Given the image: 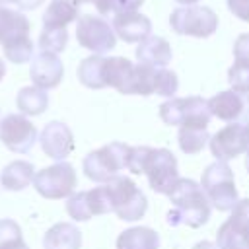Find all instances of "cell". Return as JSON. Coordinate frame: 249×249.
Segmentation results:
<instances>
[{
    "mask_svg": "<svg viewBox=\"0 0 249 249\" xmlns=\"http://www.w3.org/2000/svg\"><path fill=\"white\" fill-rule=\"evenodd\" d=\"M179 89V78L173 70L167 68H158L156 74V95H163V97H173Z\"/></svg>",
    "mask_w": 249,
    "mask_h": 249,
    "instance_id": "29",
    "label": "cell"
},
{
    "mask_svg": "<svg viewBox=\"0 0 249 249\" xmlns=\"http://www.w3.org/2000/svg\"><path fill=\"white\" fill-rule=\"evenodd\" d=\"M111 195L113 212L123 222H134L140 220L148 210V198L138 189V185L130 177L117 175L111 181L105 183Z\"/></svg>",
    "mask_w": 249,
    "mask_h": 249,
    "instance_id": "5",
    "label": "cell"
},
{
    "mask_svg": "<svg viewBox=\"0 0 249 249\" xmlns=\"http://www.w3.org/2000/svg\"><path fill=\"white\" fill-rule=\"evenodd\" d=\"M144 175L148 177L150 189L154 193L169 195V191L179 179L177 158L167 148H152L144 165Z\"/></svg>",
    "mask_w": 249,
    "mask_h": 249,
    "instance_id": "10",
    "label": "cell"
},
{
    "mask_svg": "<svg viewBox=\"0 0 249 249\" xmlns=\"http://www.w3.org/2000/svg\"><path fill=\"white\" fill-rule=\"evenodd\" d=\"M210 115L224 123H249V93L226 89L208 99Z\"/></svg>",
    "mask_w": 249,
    "mask_h": 249,
    "instance_id": "14",
    "label": "cell"
},
{
    "mask_svg": "<svg viewBox=\"0 0 249 249\" xmlns=\"http://www.w3.org/2000/svg\"><path fill=\"white\" fill-rule=\"evenodd\" d=\"M134 72L136 64L124 56H105L103 60V84L119 93L134 95Z\"/></svg>",
    "mask_w": 249,
    "mask_h": 249,
    "instance_id": "17",
    "label": "cell"
},
{
    "mask_svg": "<svg viewBox=\"0 0 249 249\" xmlns=\"http://www.w3.org/2000/svg\"><path fill=\"white\" fill-rule=\"evenodd\" d=\"M136 58H138L140 64H148V66H154V68H165L173 58L171 45L163 37L150 35V37H146L144 41L138 43Z\"/></svg>",
    "mask_w": 249,
    "mask_h": 249,
    "instance_id": "19",
    "label": "cell"
},
{
    "mask_svg": "<svg viewBox=\"0 0 249 249\" xmlns=\"http://www.w3.org/2000/svg\"><path fill=\"white\" fill-rule=\"evenodd\" d=\"M115 33L124 43H140L152 33V21L140 12L115 14L111 21Z\"/></svg>",
    "mask_w": 249,
    "mask_h": 249,
    "instance_id": "18",
    "label": "cell"
},
{
    "mask_svg": "<svg viewBox=\"0 0 249 249\" xmlns=\"http://www.w3.org/2000/svg\"><path fill=\"white\" fill-rule=\"evenodd\" d=\"M78 2H80V4H86V2L93 4L101 16H105V14H111V4H113V0H78Z\"/></svg>",
    "mask_w": 249,
    "mask_h": 249,
    "instance_id": "37",
    "label": "cell"
},
{
    "mask_svg": "<svg viewBox=\"0 0 249 249\" xmlns=\"http://www.w3.org/2000/svg\"><path fill=\"white\" fill-rule=\"evenodd\" d=\"M144 0H113L111 14H124V12H136V8L142 6Z\"/></svg>",
    "mask_w": 249,
    "mask_h": 249,
    "instance_id": "36",
    "label": "cell"
},
{
    "mask_svg": "<svg viewBox=\"0 0 249 249\" xmlns=\"http://www.w3.org/2000/svg\"><path fill=\"white\" fill-rule=\"evenodd\" d=\"M216 160L228 161L249 150V123H230L208 140Z\"/></svg>",
    "mask_w": 249,
    "mask_h": 249,
    "instance_id": "13",
    "label": "cell"
},
{
    "mask_svg": "<svg viewBox=\"0 0 249 249\" xmlns=\"http://www.w3.org/2000/svg\"><path fill=\"white\" fill-rule=\"evenodd\" d=\"M68 43V31L66 29H53V27H43L39 35V51L47 53H62Z\"/></svg>",
    "mask_w": 249,
    "mask_h": 249,
    "instance_id": "28",
    "label": "cell"
},
{
    "mask_svg": "<svg viewBox=\"0 0 249 249\" xmlns=\"http://www.w3.org/2000/svg\"><path fill=\"white\" fill-rule=\"evenodd\" d=\"M4 74H6V64H4V60L0 58V80L4 78Z\"/></svg>",
    "mask_w": 249,
    "mask_h": 249,
    "instance_id": "41",
    "label": "cell"
},
{
    "mask_svg": "<svg viewBox=\"0 0 249 249\" xmlns=\"http://www.w3.org/2000/svg\"><path fill=\"white\" fill-rule=\"evenodd\" d=\"M233 56L235 62L249 64V33H241L233 43Z\"/></svg>",
    "mask_w": 249,
    "mask_h": 249,
    "instance_id": "34",
    "label": "cell"
},
{
    "mask_svg": "<svg viewBox=\"0 0 249 249\" xmlns=\"http://www.w3.org/2000/svg\"><path fill=\"white\" fill-rule=\"evenodd\" d=\"M0 4L4 6V4H14V0H0Z\"/></svg>",
    "mask_w": 249,
    "mask_h": 249,
    "instance_id": "44",
    "label": "cell"
},
{
    "mask_svg": "<svg viewBox=\"0 0 249 249\" xmlns=\"http://www.w3.org/2000/svg\"><path fill=\"white\" fill-rule=\"evenodd\" d=\"M208 99L198 95L191 97H171L160 105V119L165 124L187 126V124H208L210 123Z\"/></svg>",
    "mask_w": 249,
    "mask_h": 249,
    "instance_id": "7",
    "label": "cell"
},
{
    "mask_svg": "<svg viewBox=\"0 0 249 249\" xmlns=\"http://www.w3.org/2000/svg\"><path fill=\"white\" fill-rule=\"evenodd\" d=\"M19 241H23L19 224L14 222V220H10V218H2L0 220V249L10 247V245H16Z\"/></svg>",
    "mask_w": 249,
    "mask_h": 249,
    "instance_id": "32",
    "label": "cell"
},
{
    "mask_svg": "<svg viewBox=\"0 0 249 249\" xmlns=\"http://www.w3.org/2000/svg\"><path fill=\"white\" fill-rule=\"evenodd\" d=\"M245 167H247V173H249V150L245 152Z\"/></svg>",
    "mask_w": 249,
    "mask_h": 249,
    "instance_id": "43",
    "label": "cell"
},
{
    "mask_svg": "<svg viewBox=\"0 0 249 249\" xmlns=\"http://www.w3.org/2000/svg\"><path fill=\"white\" fill-rule=\"evenodd\" d=\"M117 249H160V233L148 226L128 228L119 233Z\"/></svg>",
    "mask_w": 249,
    "mask_h": 249,
    "instance_id": "22",
    "label": "cell"
},
{
    "mask_svg": "<svg viewBox=\"0 0 249 249\" xmlns=\"http://www.w3.org/2000/svg\"><path fill=\"white\" fill-rule=\"evenodd\" d=\"M216 245L220 249H249V198L237 200L230 218L218 228Z\"/></svg>",
    "mask_w": 249,
    "mask_h": 249,
    "instance_id": "11",
    "label": "cell"
},
{
    "mask_svg": "<svg viewBox=\"0 0 249 249\" xmlns=\"http://www.w3.org/2000/svg\"><path fill=\"white\" fill-rule=\"evenodd\" d=\"M193 249H220L216 243H212V241H198Z\"/></svg>",
    "mask_w": 249,
    "mask_h": 249,
    "instance_id": "39",
    "label": "cell"
},
{
    "mask_svg": "<svg viewBox=\"0 0 249 249\" xmlns=\"http://www.w3.org/2000/svg\"><path fill=\"white\" fill-rule=\"evenodd\" d=\"M80 2L78 0H51L49 8L43 14V27L66 29L68 23L78 19Z\"/></svg>",
    "mask_w": 249,
    "mask_h": 249,
    "instance_id": "21",
    "label": "cell"
},
{
    "mask_svg": "<svg viewBox=\"0 0 249 249\" xmlns=\"http://www.w3.org/2000/svg\"><path fill=\"white\" fill-rule=\"evenodd\" d=\"M169 25L179 35L206 39V37L214 35L218 29V16L208 6H198V4L181 6L171 12Z\"/></svg>",
    "mask_w": 249,
    "mask_h": 249,
    "instance_id": "6",
    "label": "cell"
},
{
    "mask_svg": "<svg viewBox=\"0 0 249 249\" xmlns=\"http://www.w3.org/2000/svg\"><path fill=\"white\" fill-rule=\"evenodd\" d=\"M103 60H105L103 54H91L80 62L78 80L82 86H86L89 89L105 88V84H103Z\"/></svg>",
    "mask_w": 249,
    "mask_h": 249,
    "instance_id": "26",
    "label": "cell"
},
{
    "mask_svg": "<svg viewBox=\"0 0 249 249\" xmlns=\"http://www.w3.org/2000/svg\"><path fill=\"white\" fill-rule=\"evenodd\" d=\"M167 196L171 202V210L167 212L169 226L200 228L202 224L208 222L212 204H210L204 189L196 181L179 177Z\"/></svg>",
    "mask_w": 249,
    "mask_h": 249,
    "instance_id": "1",
    "label": "cell"
},
{
    "mask_svg": "<svg viewBox=\"0 0 249 249\" xmlns=\"http://www.w3.org/2000/svg\"><path fill=\"white\" fill-rule=\"evenodd\" d=\"M45 0H14V4L23 12V10H35L43 4Z\"/></svg>",
    "mask_w": 249,
    "mask_h": 249,
    "instance_id": "38",
    "label": "cell"
},
{
    "mask_svg": "<svg viewBox=\"0 0 249 249\" xmlns=\"http://www.w3.org/2000/svg\"><path fill=\"white\" fill-rule=\"evenodd\" d=\"M82 231L70 222H58L51 226L43 237V249H80Z\"/></svg>",
    "mask_w": 249,
    "mask_h": 249,
    "instance_id": "20",
    "label": "cell"
},
{
    "mask_svg": "<svg viewBox=\"0 0 249 249\" xmlns=\"http://www.w3.org/2000/svg\"><path fill=\"white\" fill-rule=\"evenodd\" d=\"M16 103H18V109L21 111V115L37 117V115L47 111L49 93H47V89H41L37 86H27V88H21L18 91Z\"/></svg>",
    "mask_w": 249,
    "mask_h": 249,
    "instance_id": "24",
    "label": "cell"
},
{
    "mask_svg": "<svg viewBox=\"0 0 249 249\" xmlns=\"http://www.w3.org/2000/svg\"><path fill=\"white\" fill-rule=\"evenodd\" d=\"M35 177V167L29 161L16 160L10 161L2 171H0V183L6 191H21L29 183H33Z\"/></svg>",
    "mask_w": 249,
    "mask_h": 249,
    "instance_id": "23",
    "label": "cell"
},
{
    "mask_svg": "<svg viewBox=\"0 0 249 249\" xmlns=\"http://www.w3.org/2000/svg\"><path fill=\"white\" fill-rule=\"evenodd\" d=\"M78 185L74 167L68 161H56L41 171H35L33 187L43 198H68Z\"/></svg>",
    "mask_w": 249,
    "mask_h": 249,
    "instance_id": "8",
    "label": "cell"
},
{
    "mask_svg": "<svg viewBox=\"0 0 249 249\" xmlns=\"http://www.w3.org/2000/svg\"><path fill=\"white\" fill-rule=\"evenodd\" d=\"M86 200H88V208H89L91 218H93V216H101V214L113 212L111 195H109V189H107L105 183L99 185V187H93V189L86 191Z\"/></svg>",
    "mask_w": 249,
    "mask_h": 249,
    "instance_id": "27",
    "label": "cell"
},
{
    "mask_svg": "<svg viewBox=\"0 0 249 249\" xmlns=\"http://www.w3.org/2000/svg\"><path fill=\"white\" fill-rule=\"evenodd\" d=\"M228 82H230L231 89L249 93V64L233 62L231 68L228 70Z\"/></svg>",
    "mask_w": 249,
    "mask_h": 249,
    "instance_id": "31",
    "label": "cell"
},
{
    "mask_svg": "<svg viewBox=\"0 0 249 249\" xmlns=\"http://www.w3.org/2000/svg\"><path fill=\"white\" fill-rule=\"evenodd\" d=\"M150 152H152L150 146H130L128 158H126V169L134 175L144 173V165H146V160H148Z\"/></svg>",
    "mask_w": 249,
    "mask_h": 249,
    "instance_id": "33",
    "label": "cell"
},
{
    "mask_svg": "<svg viewBox=\"0 0 249 249\" xmlns=\"http://www.w3.org/2000/svg\"><path fill=\"white\" fill-rule=\"evenodd\" d=\"M29 19L21 10L0 4V45L10 62L23 64L33 58V41L29 39Z\"/></svg>",
    "mask_w": 249,
    "mask_h": 249,
    "instance_id": "2",
    "label": "cell"
},
{
    "mask_svg": "<svg viewBox=\"0 0 249 249\" xmlns=\"http://www.w3.org/2000/svg\"><path fill=\"white\" fill-rule=\"evenodd\" d=\"M228 8L235 18L249 23V0H228Z\"/></svg>",
    "mask_w": 249,
    "mask_h": 249,
    "instance_id": "35",
    "label": "cell"
},
{
    "mask_svg": "<svg viewBox=\"0 0 249 249\" xmlns=\"http://www.w3.org/2000/svg\"><path fill=\"white\" fill-rule=\"evenodd\" d=\"M4 249H29V247L25 245V241H19V243H16V245H10V247H4Z\"/></svg>",
    "mask_w": 249,
    "mask_h": 249,
    "instance_id": "40",
    "label": "cell"
},
{
    "mask_svg": "<svg viewBox=\"0 0 249 249\" xmlns=\"http://www.w3.org/2000/svg\"><path fill=\"white\" fill-rule=\"evenodd\" d=\"M39 144L49 158L56 161H64L74 150V134L68 124L60 121H51L41 130Z\"/></svg>",
    "mask_w": 249,
    "mask_h": 249,
    "instance_id": "15",
    "label": "cell"
},
{
    "mask_svg": "<svg viewBox=\"0 0 249 249\" xmlns=\"http://www.w3.org/2000/svg\"><path fill=\"white\" fill-rule=\"evenodd\" d=\"M66 212L76 222H86V220L91 218L89 208H88V200H86V191H78V193H72L68 196Z\"/></svg>",
    "mask_w": 249,
    "mask_h": 249,
    "instance_id": "30",
    "label": "cell"
},
{
    "mask_svg": "<svg viewBox=\"0 0 249 249\" xmlns=\"http://www.w3.org/2000/svg\"><path fill=\"white\" fill-rule=\"evenodd\" d=\"M29 76H31L33 86H37L41 89H53L62 82V76H64L62 60L54 53L39 51L31 58Z\"/></svg>",
    "mask_w": 249,
    "mask_h": 249,
    "instance_id": "16",
    "label": "cell"
},
{
    "mask_svg": "<svg viewBox=\"0 0 249 249\" xmlns=\"http://www.w3.org/2000/svg\"><path fill=\"white\" fill-rule=\"evenodd\" d=\"M128 150H130V146H126L123 142H109V144L89 152L82 161L86 177L91 179L93 183L111 181L113 177L119 175V171H123L126 167Z\"/></svg>",
    "mask_w": 249,
    "mask_h": 249,
    "instance_id": "4",
    "label": "cell"
},
{
    "mask_svg": "<svg viewBox=\"0 0 249 249\" xmlns=\"http://www.w3.org/2000/svg\"><path fill=\"white\" fill-rule=\"evenodd\" d=\"M210 136H208V124H187V126H179L177 132V142L181 152H185L187 156H195L198 152L204 150V146L208 144Z\"/></svg>",
    "mask_w": 249,
    "mask_h": 249,
    "instance_id": "25",
    "label": "cell"
},
{
    "mask_svg": "<svg viewBox=\"0 0 249 249\" xmlns=\"http://www.w3.org/2000/svg\"><path fill=\"white\" fill-rule=\"evenodd\" d=\"M200 187L204 189L210 204L218 208L220 212H231V208L237 204V189H235V177L228 161H212L202 171Z\"/></svg>",
    "mask_w": 249,
    "mask_h": 249,
    "instance_id": "3",
    "label": "cell"
},
{
    "mask_svg": "<svg viewBox=\"0 0 249 249\" xmlns=\"http://www.w3.org/2000/svg\"><path fill=\"white\" fill-rule=\"evenodd\" d=\"M179 4H185V6H193V4H196L198 0H177Z\"/></svg>",
    "mask_w": 249,
    "mask_h": 249,
    "instance_id": "42",
    "label": "cell"
},
{
    "mask_svg": "<svg viewBox=\"0 0 249 249\" xmlns=\"http://www.w3.org/2000/svg\"><path fill=\"white\" fill-rule=\"evenodd\" d=\"M0 140L2 144L16 152V154H27L39 140L35 124L21 113H10L0 121Z\"/></svg>",
    "mask_w": 249,
    "mask_h": 249,
    "instance_id": "12",
    "label": "cell"
},
{
    "mask_svg": "<svg viewBox=\"0 0 249 249\" xmlns=\"http://www.w3.org/2000/svg\"><path fill=\"white\" fill-rule=\"evenodd\" d=\"M76 39H78L80 47L91 51L93 54H105V53L113 51L117 45V33L113 29V25L93 14H86V16L78 18Z\"/></svg>",
    "mask_w": 249,
    "mask_h": 249,
    "instance_id": "9",
    "label": "cell"
}]
</instances>
